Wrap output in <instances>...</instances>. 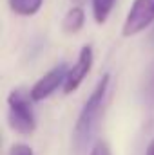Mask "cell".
Segmentation results:
<instances>
[{"label":"cell","mask_w":154,"mask_h":155,"mask_svg":"<svg viewBox=\"0 0 154 155\" xmlns=\"http://www.w3.org/2000/svg\"><path fill=\"white\" fill-rule=\"evenodd\" d=\"M93 67V47L91 45H83L80 49L78 60L75 61L73 67H69V72L64 83V92L65 94H73L75 90L80 88V85L83 83V79L91 72Z\"/></svg>","instance_id":"5b68a950"},{"label":"cell","mask_w":154,"mask_h":155,"mask_svg":"<svg viewBox=\"0 0 154 155\" xmlns=\"http://www.w3.org/2000/svg\"><path fill=\"white\" fill-rule=\"evenodd\" d=\"M154 24V0H134L121 25L123 36H136Z\"/></svg>","instance_id":"3957f363"},{"label":"cell","mask_w":154,"mask_h":155,"mask_svg":"<svg viewBox=\"0 0 154 155\" xmlns=\"http://www.w3.org/2000/svg\"><path fill=\"white\" fill-rule=\"evenodd\" d=\"M7 155H35L33 153V148L24 144V143H16L9 148V153Z\"/></svg>","instance_id":"30bf717a"},{"label":"cell","mask_w":154,"mask_h":155,"mask_svg":"<svg viewBox=\"0 0 154 155\" xmlns=\"http://www.w3.org/2000/svg\"><path fill=\"white\" fill-rule=\"evenodd\" d=\"M109 85H111V74H103L98 79L96 87L93 88L91 96L87 97V101L83 103L80 110V116L75 124V134H73L75 146L78 150H82L89 143V139L93 137L100 123V117L103 114V107H105V99H107V92H109Z\"/></svg>","instance_id":"6da1fadb"},{"label":"cell","mask_w":154,"mask_h":155,"mask_svg":"<svg viewBox=\"0 0 154 155\" xmlns=\"http://www.w3.org/2000/svg\"><path fill=\"white\" fill-rule=\"evenodd\" d=\"M89 155H113V153H111V148H109V144L105 141H98L91 148V153Z\"/></svg>","instance_id":"8fae6325"},{"label":"cell","mask_w":154,"mask_h":155,"mask_svg":"<svg viewBox=\"0 0 154 155\" xmlns=\"http://www.w3.org/2000/svg\"><path fill=\"white\" fill-rule=\"evenodd\" d=\"M31 94L24 88H13L7 96V121L9 126L20 135H31L37 128Z\"/></svg>","instance_id":"7a4b0ae2"},{"label":"cell","mask_w":154,"mask_h":155,"mask_svg":"<svg viewBox=\"0 0 154 155\" xmlns=\"http://www.w3.org/2000/svg\"><path fill=\"white\" fill-rule=\"evenodd\" d=\"M73 2H76L78 5H82V4H83V2H87V0H73Z\"/></svg>","instance_id":"4fadbf2b"},{"label":"cell","mask_w":154,"mask_h":155,"mask_svg":"<svg viewBox=\"0 0 154 155\" xmlns=\"http://www.w3.org/2000/svg\"><path fill=\"white\" fill-rule=\"evenodd\" d=\"M145 155H154V139L149 143V146H147V152H145Z\"/></svg>","instance_id":"7c38bea8"},{"label":"cell","mask_w":154,"mask_h":155,"mask_svg":"<svg viewBox=\"0 0 154 155\" xmlns=\"http://www.w3.org/2000/svg\"><path fill=\"white\" fill-rule=\"evenodd\" d=\"M116 0H91V5H93V18L96 24H105L113 7H114Z\"/></svg>","instance_id":"ba28073f"},{"label":"cell","mask_w":154,"mask_h":155,"mask_svg":"<svg viewBox=\"0 0 154 155\" xmlns=\"http://www.w3.org/2000/svg\"><path fill=\"white\" fill-rule=\"evenodd\" d=\"M67 72H69V67H67L65 63H60V65L53 67L49 72H45V74L31 87V90H29L31 99H33L35 103L47 99L53 92H56L60 87H64L65 78H67Z\"/></svg>","instance_id":"277c9868"},{"label":"cell","mask_w":154,"mask_h":155,"mask_svg":"<svg viewBox=\"0 0 154 155\" xmlns=\"http://www.w3.org/2000/svg\"><path fill=\"white\" fill-rule=\"evenodd\" d=\"M143 97H145V103L154 108V65H152V69L149 71L145 85H143Z\"/></svg>","instance_id":"9c48e42d"},{"label":"cell","mask_w":154,"mask_h":155,"mask_svg":"<svg viewBox=\"0 0 154 155\" xmlns=\"http://www.w3.org/2000/svg\"><path fill=\"white\" fill-rule=\"evenodd\" d=\"M9 9L18 16H35L44 5V0H7Z\"/></svg>","instance_id":"52a82bcc"},{"label":"cell","mask_w":154,"mask_h":155,"mask_svg":"<svg viewBox=\"0 0 154 155\" xmlns=\"http://www.w3.org/2000/svg\"><path fill=\"white\" fill-rule=\"evenodd\" d=\"M83 24H85V13H83L82 5H75L65 13V16L62 20V29L67 35H75L78 31H82Z\"/></svg>","instance_id":"8992f818"}]
</instances>
